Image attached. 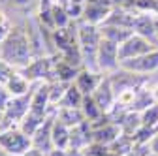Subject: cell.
<instances>
[{
    "mask_svg": "<svg viewBox=\"0 0 158 156\" xmlns=\"http://www.w3.org/2000/svg\"><path fill=\"white\" fill-rule=\"evenodd\" d=\"M156 49L154 43H151L147 38L139 36V34H132L126 42H123L121 45H118V58L123 60H130V58H135L139 55H145L149 51Z\"/></svg>",
    "mask_w": 158,
    "mask_h": 156,
    "instance_id": "ba28073f",
    "label": "cell"
},
{
    "mask_svg": "<svg viewBox=\"0 0 158 156\" xmlns=\"http://www.w3.org/2000/svg\"><path fill=\"white\" fill-rule=\"evenodd\" d=\"M55 115H56V113L49 115L47 119L44 121V124L40 126V128L36 130V133L32 135V147L38 149V150H42V152H45V154L55 149V147H53V124H55Z\"/></svg>",
    "mask_w": 158,
    "mask_h": 156,
    "instance_id": "30bf717a",
    "label": "cell"
},
{
    "mask_svg": "<svg viewBox=\"0 0 158 156\" xmlns=\"http://www.w3.org/2000/svg\"><path fill=\"white\" fill-rule=\"evenodd\" d=\"M10 98H11V94L8 92L6 85H2V83H0V111H4V109H6V105H8Z\"/></svg>",
    "mask_w": 158,
    "mask_h": 156,
    "instance_id": "83f0119b",
    "label": "cell"
},
{
    "mask_svg": "<svg viewBox=\"0 0 158 156\" xmlns=\"http://www.w3.org/2000/svg\"><path fill=\"white\" fill-rule=\"evenodd\" d=\"M2 124H4V111H0V130H2Z\"/></svg>",
    "mask_w": 158,
    "mask_h": 156,
    "instance_id": "836d02e7",
    "label": "cell"
},
{
    "mask_svg": "<svg viewBox=\"0 0 158 156\" xmlns=\"http://www.w3.org/2000/svg\"><path fill=\"white\" fill-rule=\"evenodd\" d=\"M70 21H72V19H70L68 11L60 4H53V25H55V30L68 28Z\"/></svg>",
    "mask_w": 158,
    "mask_h": 156,
    "instance_id": "cb8c5ba5",
    "label": "cell"
},
{
    "mask_svg": "<svg viewBox=\"0 0 158 156\" xmlns=\"http://www.w3.org/2000/svg\"><path fill=\"white\" fill-rule=\"evenodd\" d=\"M40 17H42L45 27L55 28V25H53V4L49 0H42V2H40Z\"/></svg>",
    "mask_w": 158,
    "mask_h": 156,
    "instance_id": "484cf974",
    "label": "cell"
},
{
    "mask_svg": "<svg viewBox=\"0 0 158 156\" xmlns=\"http://www.w3.org/2000/svg\"><path fill=\"white\" fill-rule=\"evenodd\" d=\"M96 66L98 72L102 73H113L121 68V58H118V45L102 38L100 47H98V55H96Z\"/></svg>",
    "mask_w": 158,
    "mask_h": 156,
    "instance_id": "5b68a950",
    "label": "cell"
},
{
    "mask_svg": "<svg viewBox=\"0 0 158 156\" xmlns=\"http://www.w3.org/2000/svg\"><path fill=\"white\" fill-rule=\"evenodd\" d=\"M111 0H85V11H83V23L102 27L106 19L113 11Z\"/></svg>",
    "mask_w": 158,
    "mask_h": 156,
    "instance_id": "8992f818",
    "label": "cell"
},
{
    "mask_svg": "<svg viewBox=\"0 0 158 156\" xmlns=\"http://www.w3.org/2000/svg\"><path fill=\"white\" fill-rule=\"evenodd\" d=\"M55 66L56 64H51L49 58L45 56H38V58H32V62L28 66L23 68V75L32 83V81H44L47 77L55 75Z\"/></svg>",
    "mask_w": 158,
    "mask_h": 156,
    "instance_id": "9c48e42d",
    "label": "cell"
},
{
    "mask_svg": "<svg viewBox=\"0 0 158 156\" xmlns=\"http://www.w3.org/2000/svg\"><path fill=\"white\" fill-rule=\"evenodd\" d=\"M100 32H102V38H106V40L121 45L123 42H126L128 38L134 34L130 28H123V27H113V25H102L100 27Z\"/></svg>",
    "mask_w": 158,
    "mask_h": 156,
    "instance_id": "e0dca14e",
    "label": "cell"
},
{
    "mask_svg": "<svg viewBox=\"0 0 158 156\" xmlns=\"http://www.w3.org/2000/svg\"><path fill=\"white\" fill-rule=\"evenodd\" d=\"M113 2V6H124V4H128L130 0H111Z\"/></svg>",
    "mask_w": 158,
    "mask_h": 156,
    "instance_id": "d6a6232c",
    "label": "cell"
},
{
    "mask_svg": "<svg viewBox=\"0 0 158 156\" xmlns=\"http://www.w3.org/2000/svg\"><path fill=\"white\" fill-rule=\"evenodd\" d=\"M79 68L68 64L66 60H60L56 66H55V81H60V83H73L75 81V77L79 75Z\"/></svg>",
    "mask_w": 158,
    "mask_h": 156,
    "instance_id": "ffe728a7",
    "label": "cell"
},
{
    "mask_svg": "<svg viewBox=\"0 0 158 156\" xmlns=\"http://www.w3.org/2000/svg\"><path fill=\"white\" fill-rule=\"evenodd\" d=\"M132 30L134 34H139L151 43H154L158 47V42H156V15L154 13H137L135 19H134V25H132Z\"/></svg>",
    "mask_w": 158,
    "mask_h": 156,
    "instance_id": "8fae6325",
    "label": "cell"
},
{
    "mask_svg": "<svg viewBox=\"0 0 158 156\" xmlns=\"http://www.w3.org/2000/svg\"><path fill=\"white\" fill-rule=\"evenodd\" d=\"M47 119V117H40V115H36V113H32V111H28L27 113V117L19 122V128H21L28 138H32V135L36 133V130L44 124V121Z\"/></svg>",
    "mask_w": 158,
    "mask_h": 156,
    "instance_id": "7402d4cb",
    "label": "cell"
},
{
    "mask_svg": "<svg viewBox=\"0 0 158 156\" xmlns=\"http://www.w3.org/2000/svg\"><path fill=\"white\" fill-rule=\"evenodd\" d=\"M10 30H11V28H8V25H6V23H0V43H2L6 38H8Z\"/></svg>",
    "mask_w": 158,
    "mask_h": 156,
    "instance_id": "f1b7e54d",
    "label": "cell"
},
{
    "mask_svg": "<svg viewBox=\"0 0 158 156\" xmlns=\"http://www.w3.org/2000/svg\"><path fill=\"white\" fill-rule=\"evenodd\" d=\"M56 121H60L62 124H66L68 128H75L81 122H85V115L81 109H75V107H58L56 111Z\"/></svg>",
    "mask_w": 158,
    "mask_h": 156,
    "instance_id": "2e32d148",
    "label": "cell"
},
{
    "mask_svg": "<svg viewBox=\"0 0 158 156\" xmlns=\"http://www.w3.org/2000/svg\"><path fill=\"white\" fill-rule=\"evenodd\" d=\"M118 135H121V128H118L117 124L106 122L104 128H96V130H92V141L109 147V145L118 138Z\"/></svg>",
    "mask_w": 158,
    "mask_h": 156,
    "instance_id": "9a60e30c",
    "label": "cell"
},
{
    "mask_svg": "<svg viewBox=\"0 0 158 156\" xmlns=\"http://www.w3.org/2000/svg\"><path fill=\"white\" fill-rule=\"evenodd\" d=\"M156 42H158V15H156Z\"/></svg>",
    "mask_w": 158,
    "mask_h": 156,
    "instance_id": "d590c367",
    "label": "cell"
},
{
    "mask_svg": "<svg viewBox=\"0 0 158 156\" xmlns=\"http://www.w3.org/2000/svg\"><path fill=\"white\" fill-rule=\"evenodd\" d=\"M53 147L62 149V150L70 149V128L62 124L60 121H56V115H55V124H53Z\"/></svg>",
    "mask_w": 158,
    "mask_h": 156,
    "instance_id": "ac0fdd59",
    "label": "cell"
},
{
    "mask_svg": "<svg viewBox=\"0 0 158 156\" xmlns=\"http://www.w3.org/2000/svg\"><path fill=\"white\" fill-rule=\"evenodd\" d=\"M47 156H68V150H62V149H53L47 152Z\"/></svg>",
    "mask_w": 158,
    "mask_h": 156,
    "instance_id": "f546056e",
    "label": "cell"
},
{
    "mask_svg": "<svg viewBox=\"0 0 158 156\" xmlns=\"http://www.w3.org/2000/svg\"><path fill=\"white\" fill-rule=\"evenodd\" d=\"M81 111H83V115H85V119L89 121V122H92V121H98V119H102V115H104V111L98 107V104L92 100V96H85V100H83V105H81Z\"/></svg>",
    "mask_w": 158,
    "mask_h": 156,
    "instance_id": "603a6c76",
    "label": "cell"
},
{
    "mask_svg": "<svg viewBox=\"0 0 158 156\" xmlns=\"http://www.w3.org/2000/svg\"><path fill=\"white\" fill-rule=\"evenodd\" d=\"M32 92L30 90L28 94H23V96H11L6 109H4V124H2V130H8V128H19V122H21L27 113L30 111V102H32ZM0 130V132H2Z\"/></svg>",
    "mask_w": 158,
    "mask_h": 156,
    "instance_id": "277c9868",
    "label": "cell"
},
{
    "mask_svg": "<svg viewBox=\"0 0 158 156\" xmlns=\"http://www.w3.org/2000/svg\"><path fill=\"white\" fill-rule=\"evenodd\" d=\"M151 94H152V100H154V104H158V85L151 90Z\"/></svg>",
    "mask_w": 158,
    "mask_h": 156,
    "instance_id": "1f68e13d",
    "label": "cell"
},
{
    "mask_svg": "<svg viewBox=\"0 0 158 156\" xmlns=\"http://www.w3.org/2000/svg\"><path fill=\"white\" fill-rule=\"evenodd\" d=\"M6 88L11 96H23V94H28L30 92V81L27 79V77L23 73H13L11 79L6 83Z\"/></svg>",
    "mask_w": 158,
    "mask_h": 156,
    "instance_id": "44dd1931",
    "label": "cell"
},
{
    "mask_svg": "<svg viewBox=\"0 0 158 156\" xmlns=\"http://www.w3.org/2000/svg\"><path fill=\"white\" fill-rule=\"evenodd\" d=\"M83 100H85V94L75 87V83H70L64 90V96L58 107H75V109H81L83 105Z\"/></svg>",
    "mask_w": 158,
    "mask_h": 156,
    "instance_id": "d6986e66",
    "label": "cell"
},
{
    "mask_svg": "<svg viewBox=\"0 0 158 156\" xmlns=\"http://www.w3.org/2000/svg\"><path fill=\"white\" fill-rule=\"evenodd\" d=\"M17 0H0V4H15Z\"/></svg>",
    "mask_w": 158,
    "mask_h": 156,
    "instance_id": "e575fe53",
    "label": "cell"
},
{
    "mask_svg": "<svg viewBox=\"0 0 158 156\" xmlns=\"http://www.w3.org/2000/svg\"><path fill=\"white\" fill-rule=\"evenodd\" d=\"M121 68L128 70L132 73H137V75H145V73L158 72V47L152 49V51H149V53H145V55L130 58V60H123Z\"/></svg>",
    "mask_w": 158,
    "mask_h": 156,
    "instance_id": "52a82bcc",
    "label": "cell"
},
{
    "mask_svg": "<svg viewBox=\"0 0 158 156\" xmlns=\"http://www.w3.org/2000/svg\"><path fill=\"white\" fill-rule=\"evenodd\" d=\"M51 98H49V83H40L36 90L32 92V102H30V111L40 115V117H49L51 109Z\"/></svg>",
    "mask_w": 158,
    "mask_h": 156,
    "instance_id": "7c38bea8",
    "label": "cell"
},
{
    "mask_svg": "<svg viewBox=\"0 0 158 156\" xmlns=\"http://www.w3.org/2000/svg\"><path fill=\"white\" fill-rule=\"evenodd\" d=\"M102 42V32L100 27L96 25H89V23H81L77 27V43L81 49V56H83V68L87 70H96V55H98V47Z\"/></svg>",
    "mask_w": 158,
    "mask_h": 156,
    "instance_id": "7a4b0ae2",
    "label": "cell"
},
{
    "mask_svg": "<svg viewBox=\"0 0 158 156\" xmlns=\"http://www.w3.org/2000/svg\"><path fill=\"white\" fill-rule=\"evenodd\" d=\"M23 156H47V154H45V152H42V150H38V149H34V147H32V149H30V150H27V152H25Z\"/></svg>",
    "mask_w": 158,
    "mask_h": 156,
    "instance_id": "4dcf8cb0",
    "label": "cell"
},
{
    "mask_svg": "<svg viewBox=\"0 0 158 156\" xmlns=\"http://www.w3.org/2000/svg\"><path fill=\"white\" fill-rule=\"evenodd\" d=\"M0 149L10 156H23L27 150L32 149V138L21 128H8L0 132Z\"/></svg>",
    "mask_w": 158,
    "mask_h": 156,
    "instance_id": "3957f363",
    "label": "cell"
},
{
    "mask_svg": "<svg viewBox=\"0 0 158 156\" xmlns=\"http://www.w3.org/2000/svg\"><path fill=\"white\" fill-rule=\"evenodd\" d=\"M73 83H75V87L81 90L85 96H90V94L98 88V85L102 83V77H100V72L83 68L81 72H79V75L75 77Z\"/></svg>",
    "mask_w": 158,
    "mask_h": 156,
    "instance_id": "5bb4252c",
    "label": "cell"
},
{
    "mask_svg": "<svg viewBox=\"0 0 158 156\" xmlns=\"http://www.w3.org/2000/svg\"><path fill=\"white\" fill-rule=\"evenodd\" d=\"M90 96H92V100L98 104V107H100L104 113H107V111L113 107L115 98H117V94H115V90H113L109 79H102V83L98 85V88H96Z\"/></svg>",
    "mask_w": 158,
    "mask_h": 156,
    "instance_id": "4fadbf2b",
    "label": "cell"
},
{
    "mask_svg": "<svg viewBox=\"0 0 158 156\" xmlns=\"http://www.w3.org/2000/svg\"><path fill=\"white\" fill-rule=\"evenodd\" d=\"M0 58H4L13 68H21V70L32 62L34 49L25 28L13 27L10 30L8 38L0 43Z\"/></svg>",
    "mask_w": 158,
    "mask_h": 156,
    "instance_id": "6da1fadb",
    "label": "cell"
},
{
    "mask_svg": "<svg viewBox=\"0 0 158 156\" xmlns=\"http://www.w3.org/2000/svg\"><path fill=\"white\" fill-rule=\"evenodd\" d=\"M13 73H15V68H13L10 62H6L4 58H0V83L6 85V83L11 79Z\"/></svg>",
    "mask_w": 158,
    "mask_h": 156,
    "instance_id": "4316f807",
    "label": "cell"
},
{
    "mask_svg": "<svg viewBox=\"0 0 158 156\" xmlns=\"http://www.w3.org/2000/svg\"><path fill=\"white\" fill-rule=\"evenodd\" d=\"M141 126H147V128L158 126V104H152L141 111Z\"/></svg>",
    "mask_w": 158,
    "mask_h": 156,
    "instance_id": "d4e9b609",
    "label": "cell"
}]
</instances>
